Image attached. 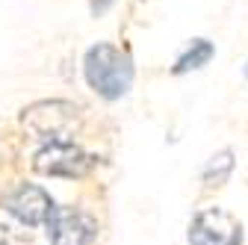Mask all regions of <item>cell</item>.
Listing matches in <instances>:
<instances>
[{"instance_id":"obj_6","label":"cell","mask_w":248,"mask_h":245,"mask_svg":"<svg viewBox=\"0 0 248 245\" xmlns=\"http://www.w3.org/2000/svg\"><path fill=\"white\" fill-rule=\"evenodd\" d=\"M0 207H3V213H9L15 222H21L27 228H36V225L47 222L50 210L56 204L50 201V195L42 186H33V183H18L12 192L3 195Z\"/></svg>"},{"instance_id":"obj_9","label":"cell","mask_w":248,"mask_h":245,"mask_svg":"<svg viewBox=\"0 0 248 245\" xmlns=\"http://www.w3.org/2000/svg\"><path fill=\"white\" fill-rule=\"evenodd\" d=\"M0 245H30V236H24L21 230L3 225V228H0Z\"/></svg>"},{"instance_id":"obj_4","label":"cell","mask_w":248,"mask_h":245,"mask_svg":"<svg viewBox=\"0 0 248 245\" xmlns=\"http://www.w3.org/2000/svg\"><path fill=\"white\" fill-rule=\"evenodd\" d=\"M189 245H242V225L222 207H207L189 225Z\"/></svg>"},{"instance_id":"obj_8","label":"cell","mask_w":248,"mask_h":245,"mask_svg":"<svg viewBox=\"0 0 248 245\" xmlns=\"http://www.w3.org/2000/svg\"><path fill=\"white\" fill-rule=\"evenodd\" d=\"M231 171H233V151H219V154H213L210 157V163H207V168H204V183L213 189V186H225L228 183V177H231Z\"/></svg>"},{"instance_id":"obj_5","label":"cell","mask_w":248,"mask_h":245,"mask_svg":"<svg viewBox=\"0 0 248 245\" xmlns=\"http://www.w3.org/2000/svg\"><path fill=\"white\" fill-rule=\"evenodd\" d=\"M45 228L50 245H89L98 236V222L80 207H53Z\"/></svg>"},{"instance_id":"obj_10","label":"cell","mask_w":248,"mask_h":245,"mask_svg":"<svg viewBox=\"0 0 248 245\" xmlns=\"http://www.w3.org/2000/svg\"><path fill=\"white\" fill-rule=\"evenodd\" d=\"M109 3H112V0H92V12L98 15V12H104V9H107Z\"/></svg>"},{"instance_id":"obj_3","label":"cell","mask_w":248,"mask_h":245,"mask_svg":"<svg viewBox=\"0 0 248 245\" xmlns=\"http://www.w3.org/2000/svg\"><path fill=\"white\" fill-rule=\"evenodd\" d=\"M21 124L45 142L71 139V133L80 124V109L71 101H39L21 112Z\"/></svg>"},{"instance_id":"obj_7","label":"cell","mask_w":248,"mask_h":245,"mask_svg":"<svg viewBox=\"0 0 248 245\" xmlns=\"http://www.w3.org/2000/svg\"><path fill=\"white\" fill-rule=\"evenodd\" d=\"M216 56V47H213V42L210 39H192L189 42V47H186L180 56H177V62L171 65V74H189V71H198V68H204L210 59Z\"/></svg>"},{"instance_id":"obj_11","label":"cell","mask_w":248,"mask_h":245,"mask_svg":"<svg viewBox=\"0 0 248 245\" xmlns=\"http://www.w3.org/2000/svg\"><path fill=\"white\" fill-rule=\"evenodd\" d=\"M245 77H248V62H245Z\"/></svg>"},{"instance_id":"obj_1","label":"cell","mask_w":248,"mask_h":245,"mask_svg":"<svg viewBox=\"0 0 248 245\" xmlns=\"http://www.w3.org/2000/svg\"><path fill=\"white\" fill-rule=\"evenodd\" d=\"M83 77L98 98L118 101L133 86V59L109 42H98L83 56Z\"/></svg>"},{"instance_id":"obj_2","label":"cell","mask_w":248,"mask_h":245,"mask_svg":"<svg viewBox=\"0 0 248 245\" xmlns=\"http://www.w3.org/2000/svg\"><path fill=\"white\" fill-rule=\"evenodd\" d=\"M95 166H98V157L86 154L71 139H50L33 154V168L47 177L74 180V177H86Z\"/></svg>"}]
</instances>
